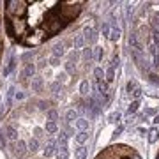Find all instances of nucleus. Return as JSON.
<instances>
[{
	"label": "nucleus",
	"instance_id": "obj_1",
	"mask_svg": "<svg viewBox=\"0 0 159 159\" xmlns=\"http://www.w3.org/2000/svg\"><path fill=\"white\" fill-rule=\"evenodd\" d=\"M12 154H14L16 157H23V156L27 154V143L23 142V140L14 142V145H12Z\"/></svg>",
	"mask_w": 159,
	"mask_h": 159
},
{
	"label": "nucleus",
	"instance_id": "obj_2",
	"mask_svg": "<svg viewBox=\"0 0 159 159\" xmlns=\"http://www.w3.org/2000/svg\"><path fill=\"white\" fill-rule=\"evenodd\" d=\"M83 37H85V41L89 44H92V43L97 41V32L92 29V27H85V29H83Z\"/></svg>",
	"mask_w": 159,
	"mask_h": 159
},
{
	"label": "nucleus",
	"instance_id": "obj_3",
	"mask_svg": "<svg viewBox=\"0 0 159 159\" xmlns=\"http://www.w3.org/2000/svg\"><path fill=\"white\" fill-rule=\"evenodd\" d=\"M64 53H66V50H64V44H62V43H58V44H55L53 48H51V57L60 58Z\"/></svg>",
	"mask_w": 159,
	"mask_h": 159
},
{
	"label": "nucleus",
	"instance_id": "obj_4",
	"mask_svg": "<svg viewBox=\"0 0 159 159\" xmlns=\"http://www.w3.org/2000/svg\"><path fill=\"white\" fill-rule=\"evenodd\" d=\"M35 74V66L34 64H27L25 69H23V78H34Z\"/></svg>",
	"mask_w": 159,
	"mask_h": 159
},
{
	"label": "nucleus",
	"instance_id": "obj_5",
	"mask_svg": "<svg viewBox=\"0 0 159 159\" xmlns=\"http://www.w3.org/2000/svg\"><path fill=\"white\" fill-rule=\"evenodd\" d=\"M78 119L80 117H78V111H76V110H67V111H66V122H67V124L76 122Z\"/></svg>",
	"mask_w": 159,
	"mask_h": 159
},
{
	"label": "nucleus",
	"instance_id": "obj_6",
	"mask_svg": "<svg viewBox=\"0 0 159 159\" xmlns=\"http://www.w3.org/2000/svg\"><path fill=\"white\" fill-rule=\"evenodd\" d=\"M73 44H74V50H81V48L85 46V37H83V35H74Z\"/></svg>",
	"mask_w": 159,
	"mask_h": 159
},
{
	"label": "nucleus",
	"instance_id": "obj_7",
	"mask_svg": "<svg viewBox=\"0 0 159 159\" xmlns=\"http://www.w3.org/2000/svg\"><path fill=\"white\" fill-rule=\"evenodd\" d=\"M120 35H122V30L117 27V25H111V32H110V39L111 41H119Z\"/></svg>",
	"mask_w": 159,
	"mask_h": 159
},
{
	"label": "nucleus",
	"instance_id": "obj_8",
	"mask_svg": "<svg viewBox=\"0 0 159 159\" xmlns=\"http://www.w3.org/2000/svg\"><path fill=\"white\" fill-rule=\"evenodd\" d=\"M74 124H76V127H78L80 131H87V129H89V120L83 119V117H80V119L76 120Z\"/></svg>",
	"mask_w": 159,
	"mask_h": 159
},
{
	"label": "nucleus",
	"instance_id": "obj_9",
	"mask_svg": "<svg viewBox=\"0 0 159 159\" xmlns=\"http://www.w3.org/2000/svg\"><path fill=\"white\" fill-rule=\"evenodd\" d=\"M53 154H55V142L51 140V142H48V145L44 148V157H51Z\"/></svg>",
	"mask_w": 159,
	"mask_h": 159
},
{
	"label": "nucleus",
	"instance_id": "obj_10",
	"mask_svg": "<svg viewBox=\"0 0 159 159\" xmlns=\"http://www.w3.org/2000/svg\"><path fill=\"white\" fill-rule=\"evenodd\" d=\"M74 156H76V159H85L87 157V147L80 145L78 148H74Z\"/></svg>",
	"mask_w": 159,
	"mask_h": 159
},
{
	"label": "nucleus",
	"instance_id": "obj_11",
	"mask_svg": "<svg viewBox=\"0 0 159 159\" xmlns=\"http://www.w3.org/2000/svg\"><path fill=\"white\" fill-rule=\"evenodd\" d=\"M74 140H76V142H78L80 145H83V143H85L87 140H89V133H87V131H80L78 134L74 136Z\"/></svg>",
	"mask_w": 159,
	"mask_h": 159
},
{
	"label": "nucleus",
	"instance_id": "obj_12",
	"mask_svg": "<svg viewBox=\"0 0 159 159\" xmlns=\"http://www.w3.org/2000/svg\"><path fill=\"white\" fill-rule=\"evenodd\" d=\"M44 131L48 133V134H55L58 131V125H57V122H46V127H44Z\"/></svg>",
	"mask_w": 159,
	"mask_h": 159
},
{
	"label": "nucleus",
	"instance_id": "obj_13",
	"mask_svg": "<svg viewBox=\"0 0 159 159\" xmlns=\"http://www.w3.org/2000/svg\"><path fill=\"white\" fill-rule=\"evenodd\" d=\"M27 147H29V150H32V152H37V150H39V140L30 138L29 143H27Z\"/></svg>",
	"mask_w": 159,
	"mask_h": 159
},
{
	"label": "nucleus",
	"instance_id": "obj_14",
	"mask_svg": "<svg viewBox=\"0 0 159 159\" xmlns=\"http://www.w3.org/2000/svg\"><path fill=\"white\" fill-rule=\"evenodd\" d=\"M67 138L69 134L66 131H60V134H58V143H60V147H67Z\"/></svg>",
	"mask_w": 159,
	"mask_h": 159
},
{
	"label": "nucleus",
	"instance_id": "obj_15",
	"mask_svg": "<svg viewBox=\"0 0 159 159\" xmlns=\"http://www.w3.org/2000/svg\"><path fill=\"white\" fill-rule=\"evenodd\" d=\"M41 89H43V78H34L32 80V90L39 92Z\"/></svg>",
	"mask_w": 159,
	"mask_h": 159
},
{
	"label": "nucleus",
	"instance_id": "obj_16",
	"mask_svg": "<svg viewBox=\"0 0 159 159\" xmlns=\"http://www.w3.org/2000/svg\"><path fill=\"white\" fill-rule=\"evenodd\" d=\"M83 58H85V60H89V62H90L92 58H94V50H92L90 46L83 48Z\"/></svg>",
	"mask_w": 159,
	"mask_h": 159
},
{
	"label": "nucleus",
	"instance_id": "obj_17",
	"mask_svg": "<svg viewBox=\"0 0 159 159\" xmlns=\"http://www.w3.org/2000/svg\"><path fill=\"white\" fill-rule=\"evenodd\" d=\"M89 90H90V85H89V81H87V80H83V81H81V85H80V94H81V96H87Z\"/></svg>",
	"mask_w": 159,
	"mask_h": 159
},
{
	"label": "nucleus",
	"instance_id": "obj_18",
	"mask_svg": "<svg viewBox=\"0 0 159 159\" xmlns=\"http://www.w3.org/2000/svg\"><path fill=\"white\" fill-rule=\"evenodd\" d=\"M138 108H140V101H133L129 104V108H127V115H133V113H136Z\"/></svg>",
	"mask_w": 159,
	"mask_h": 159
},
{
	"label": "nucleus",
	"instance_id": "obj_19",
	"mask_svg": "<svg viewBox=\"0 0 159 159\" xmlns=\"http://www.w3.org/2000/svg\"><path fill=\"white\" fill-rule=\"evenodd\" d=\"M6 131H7V136L11 138V140H18V131L12 127V125H7L6 127Z\"/></svg>",
	"mask_w": 159,
	"mask_h": 159
},
{
	"label": "nucleus",
	"instance_id": "obj_20",
	"mask_svg": "<svg viewBox=\"0 0 159 159\" xmlns=\"http://www.w3.org/2000/svg\"><path fill=\"white\" fill-rule=\"evenodd\" d=\"M157 140V127H152L148 131V143H156Z\"/></svg>",
	"mask_w": 159,
	"mask_h": 159
},
{
	"label": "nucleus",
	"instance_id": "obj_21",
	"mask_svg": "<svg viewBox=\"0 0 159 159\" xmlns=\"http://www.w3.org/2000/svg\"><path fill=\"white\" fill-rule=\"evenodd\" d=\"M104 74H106V71H102V67H96V69H94V76H96V81H101V80L104 78Z\"/></svg>",
	"mask_w": 159,
	"mask_h": 159
},
{
	"label": "nucleus",
	"instance_id": "obj_22",
	"mask_svg": "<svg viewBox=\"0 0 159 159\" xmlns=\"http://www.w3.org/2000/svg\"><path fill=\"white\" fill-rule=\"evenodd\" d=\"M14 66H16V58H14V57H11V62H9V66H7L6 69H4V76H7V74L11 73L12 69H14Z\"/></svg>",
	"mask_w": 159,
	"mask_h": 159
},
{
	"label": "nucleus",
	"instance_id": "obj_23",
	"mask_svg": "<svg viewBox=\"0 0 159 159\" xmlns=\"http://www.w3.org/2000/svg\"><path fill=\"white\" fill-rule=\"evenodd\" d=\"M101 32H102V35H104V37H110V32H111V25H110V23H102Z\"/></svg>",
	"mask_w": 159,
	"mask_h": 159
},
{
	"label": "nucleus",
	"instance_id": "obj_24",
	"mask_svg": "<svg viewBox=\"0 0 159 159\" xmlns=\"http://www.w3.org/2000/svg\"><path fill=\"white\" fill-rule=\"evenodd\" d=\"M125 89H127V92H129V94H133V92H134V90H138L140 87H138V83L134 81V80H131L129 83H127V87H125Z\"/></svg>",
	"mask_w": 159,
	"mask_h": 159
},
{
	"label": "nucleus",
	"instance_id": "obj_25",
	"mask_svg": "<svg viewBox=\"0 0 159 159\" xmlns=\"http://www.w3.org/2000/svg\"><path fill=\"white\" fill-rule=\"evenodd\" d=\"M58 157L60 159H67L69 157V148L67 147H60L58 148Z\"/></svg>",
	"mask_w": 159,
	"mask_h": 159
},
{
	"label": "nucleus",
	"instance_id": "obj_26",
	"mask_svg": "<svg viewBox=\"0 0 159 159\" xmlns=\"http://www.w3.org/2000/svg\"><path fill=\"white\" fill-rule=\"evenodd\" d=\"M104 76H106V81H113V80H115V69L113 67H108Z\"/></svg>",
	"mask_w": 159,
	"mask_h": 159
},
{
	"label": "nucleus",
	"instance_id": "obj_27",
	"mask_svg": "<svg viewBox=\"0 0 159 159\" xmlns=\"http://www.w3.org/2000/svg\"><path fill=\"white\" fill-rule=\"evenodd\" d=\"M46 117H48V120H50V122H57V119H58V113H57V110H50Z\"/></svg>",
	"mask_w": 159,
	"mask_h": 159
},
{
	"label": "nucleus",
	"instance_id": "obj_28",
	"mask_svg": "<svg viewBox=\"0 0 159 159\" xmlns=\"http://www.w3.org/2000/svg\"><path fill=\"white\" fill-rule=\"evenodd\" d=\"M120 111H113V113H110V117H108V122H120Z\"/></svg>",
	"mask_w": 159,
	"mask_h": 159
},
{
	"label": "nucleus",
	"instance_id": "obj_29",
	"mask_svg": "<svg viewBox=\"0 0 159 159\" xmlns=\"http://www.w3.org/2000/svg\"><path fill=\"white\" fill-rule=\"evenodd\" d=\"M50 89H51V92H55V96H60V83H58V81H53V83H51L50 85Z\"/></svg>",
	"mask_w": 159,
	"mask_h": 159
},
{
	"label": "nucleus",
	"instance_id": "obj_30",
	"mask_svg": "<svg viewBox=\"0 0 159 159\" xmlns=\"http://www.w3.org/2000/svg\"><path fill=\"white\" fill-rule=\"evenodd\" d=\"M66 73H67V74H74V62H71V60L66 62Z\"/></svg>",
	"mask_w": 159,
	"mask_h": 159
},
{
	"label": "nucleus",
	"instance_id": "obj_31",
	"mask_svg": "<svg viewBox=\"0 0 159 159\" xmlns=\"http://www.w3.org/2000/svg\"><path fill=\"white\" fill-rule=\"evenodd\" d=\"M152 66L154 67H159V51H156L152 55Z\"/></svg>",
	"mask_w": 159,
	"mask_h": 159
},
{
	"label": "nucleus",
	"instance_id": "obj_32",
	"mask_svg": "<svg viewBox=\"0 0 159 159\" xmlns=\"http://www.w3.org/2000/svg\"><path fill=\"white\" fill-rule=\"evenodd\" d=\"M50 66H53V67H58V66H60V58L50 57Z\"/></svg>",
	"mask_w": 159,
	"mask_h": 159
},
{
	"label": "nucleus",
	"instance_id": "obj_33",
	"mask_svg": "<svg viewBox=\"0 0 159 159\" xmlns=\"http://www.w3.org/2000/svg\"><path fill=\"white\" fill-rule=\"evenodd\" d=\"M117 66H119V55H113V57H111V64H110V67H117Z\"/></svg>",
	"mask_w": 159,
	"mask_h": 159
},
{
	"label": "nucleus",
	"instance_id": "obj_34",
	"mask_svg": "<svg viewBox=\"0 0 159 159\" xmlns=\"http://www.w3.org/2000/svg\"><path fill=\"white\" fill-rule=\"evenodd\" d=\"M43 133H44V131L41 129V127H35V129H34V138H35V140L41 138V136H43Z\"/></svg>",
	"mask_w": 159,
	"mask_h": 159
},
{
	"label": "nucleus",
	"instance_id": "obj_35",
	"mask_svg": "<svg viewBox=\"0 0 159 159\" xmlns=\"http://www.w3.org/2000/svg\"><path fill=\"white\" fill-rule=\"evenodd\" d=\"M14 96V87H11L9 90H7V104H11V97Z\"/></svg>",
	"mask_w": 159,
	"mask_h": 159
},
{
	"label": "nucleus",
	"instance_id": "obj_36",
	"mask_svg": "<svg viewBox=\"0 0 159 159\" xmlns=\"http://www.w3.org/2000/svg\"><path fill=\"white\" fill-rule=\"evenodd\" d=\"M148 81L154 83V85H159V78L156 76V74H150V76H148Z\"/></svg>",
	"mask_w": 159,
	"mask_h": 159
},
{
	"label": "nucleus",
	"instance_id": "obj_37",
	"mask_svg": "<svg viewBox=\"0 0 159 159\" xmlns=\"http://www.w3.org/2000/svg\"><path fill=\"white\" fill-rule=\"evenodd\" d=\"M32 57H34V53H32V51H29V53H25V55L21 57V60H23V62H29Z\"/></svg>",
	"mask_w": 159,
	"mask_h": 159
},
{
	"label": "nucleus",
	"instance_id": "obj_38",
	"mask_svg": "<svg viewBox=\"0 0 159 159\" xmlns=\"http://www.w3.org/2000/svg\"><path fill=\"white\" fill-rule=\"evenodd\" d=\"M14 97H16V101H23V99H25V92H16Z\"/></svg>",
	"mask_w": 159,
	"mask_h": 159
},
{
	"label": "nucleus",
	"instance_id": "obj_39",
	"mask_svg": "<svg viewBox=\"0 0 159 159\" xmlns=\"http://www.w3.org/2000/svg\"><path fill=\"white\" fill-rule=\"evenodd\" d=\"M152 25H154V29H156V32H157V30H159V16H156V18H154Z\"/></svg>",
	"mask_w": 159,
	"mask_h": 159
},
{
	"label": "nucleus",
	"instance_id": "obj_40",
	"mask_svg": "<svg viewBox=\"0 0 159 159\" xmlns=\"http://www.w3.org/2000/svg\"><path fill=\"white\" fill-rule=\"evenodd\" d=\"M154 46H159V32H154Z\"/></svg>",
	"mask_w": 159,
	"mask_h": 159
},
{
	"label": "nucleus",
	"instance_id": "obj_41",
	"mask_svg": "<svg viewBox=\"0 0 159 159\" xmlns=\"http://www.w3.org/2000/svg\"><path fill=\"white\" fill-rule=\"evenodd\" d=\"M122 131H124V125H119V127H117V129H115L113 136H119V134H120V133H122Z\"/></svg>",
	"mask_w": 159,
	"mask_h": 159
},
{
	"label": "nucleus",
	"instance_id": "obj_42",
	"mask_svg": "<svg viewBox=\"0 0 159 159\" xmlns=\"http://www.w3.org/2000/svg\"><path fill=\"white\" fill-rule=\"evenodd\" d=\"M48 108V102H44V101H39V110H46Z\"/></svg>",
	"mask_w": 159,
	"mask_h": 159
},
{
	"label": "nucleus",
	"instance_id": "obj_43",
	"mask_svg": "<svg viewBox=\"0 0 159 159\" xmlns=\"http://www.w3.org/2000/svg\"><path fill=\"white\" fill-rule=\"evenodd\" d=\"M0 143H2V145H6V136H4V133H2V134H0Z\"/></svg>",
	"mask_w": 159,
	"mask_h": 159
},
{
	"label": "nucleus",
	"instance_id": "obj_44",
	"mask_svg": "<svg viewBox=\"0 0 159 159\" xmlns=\"http://www.w3.org/2000/svg\"><path fill=\"white\" fill-rule=\"evenodd\" d=\"M145 113H147V115H154V113H156V110L148 108V110H145Z\"/></svg>",
	"mask_w": 159,
	"mask_h": 159
},
{
	"label": "nucleus",
	"instance_id": "obj_45",
	"mask_svg": "<svg viewBox=\"0 0 159 159\" xmlns=\"http://www.w3.org/2000/svg\"><path fill=\"white\" fill-rule=\"evenodd\" d=\"M152 122H154V124H156V125L159 124V115H156V117H154V120H152Z\"/></svg>",
	"mask_w": 159,
	"mask_h": 159
},
{
	"label": "nucleus",
	"instance_id": "obj_46",
	"mask_svg": "<svg viewBox=\"0 0 159 159\" xmlns=\"http://www.w3.org/2000/svg\"><path fill=\"white\" fill-rule=\"evenodd\" d=\"M6 113V108H4V106H2V108H0V119H2V115Z\"/></svg>",
	"mask_w": 159,
	"mask_h": 159
},
{
	"label": "nucleus",
	"instance_id": "obj_47",
	"mask_svg": "<svg viewBox=\"0 0 159 159\" xmlns=\"http://www.w3.org/2000/svg\"><path fill=\"white\" fill-rule=\"evenodd\" d=\"M133 159H140V156H136V154H133Z\"/></svg>",
	"mask_w": 159,
	"mask_h": 159
},
{
	"label": "nucleus",
	"instance_id": "obj_48",
	"mask_svg": "<svg viewBox=\"0 0 159 159\" xmlns=\"http://www.w3.org/2000/svg\"><path fill=\"white\" fill-rule=\"evenodd\" d=\"M157 16H159V14H157Z\"/></svg>",
	"mask_w": 159,
	"mask_h": 159
}]
</instances>
